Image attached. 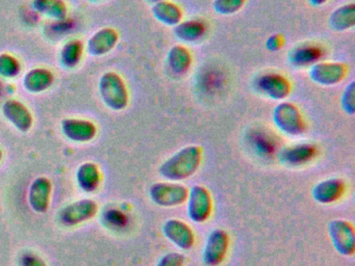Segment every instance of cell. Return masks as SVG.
<instances>
[{
	"label": "cell",
	"instance_id": "cell-1",
	"mask_svg": "<svg viewBox=\"0 0 355 266\" xmlns=\"http://www.w3.org/2000/svg\"><path fill=\"white\" fill-rule=\"evenodd\" d=\"M202 151L198 145H187L166 160L159 174L170 181H180L193 176L201 163Z\"/></svg>",
	"mask_w": 355,
	"mask_h": 266
},
{
	"label": "cell",
	"instance_id": "cell-2",
	"mask_svg": "<svg viewBox=\"0 0 355 266\" xmlns=\"http://www.w3.org/2000/svg\"><path fill=\"white\" fill-rule=\"evenodd\" d=\"M275 126L284 134L297 136L305 130V123L300 110L291 102H280L273 110Z\"/></svg>",
	"mask_w": 355,
	"mask_h": 266
},
{
	"label": "cell",
	"instance_id": "cell-3",
	"mask_svg": "<svg viewBox=\"0 0 355 266\" xmlns=\"http://www.w3.org/2000/svg\"><path fill=\"white\" fill-rule=\"evenodd\" d=\"M347 66L342 62H317L309 69L311 81L323 87L338 85L346 77Z\"/></svg>",
	"mask_w": 355,
	"mask_h": 266
},
{
	"label": "cell",
	"instance_id": "cell-4",
	"mask_svg": "<svg viewBox=\"0 0 355 266\" xmlns=\"http://www.w3.org/2000/svg\"><path fill=\"white\" fill-rule=\"evenodd\" d=\"M330 239L334 249L343 256H351L355 251L354 228L343 220H332L328 226Z\"/></svg>",
	"mask_w": 355,
	"mask_h": 266
},
{
	"label": "cell",
	"instance_id": "cell-5",
	"mask_svg": "<svg viewBox=\"0 0 355 266\" xmlns=\"http://www.w3.org/2000/svg\"><path fill=\"white\" fill-rule=\"evenodd\" d=\"M150 197L162 207L180 205L188 199L189 191L184 185L175 183H155L150 188Z\"/></svg>",
	"mask_w": 355,
	"mask_h": 266
},
{
	"label": "cell",
	"instance_id": "cell-6",
	"mask_svg": "<svg viewBox=\"0 0 355 266\" xmlns=\"http://www.w3.org/2000/svg\"><path fill=\"white\" fill-rule=\"evenodd\" d=\"M188 214L195 222H203L209 218L213 208V202L209 190L205 187L193 186L188 195Z\"/></svg>",
	"mask_w": 355,
	"mask_h": 266
},
{
	"label": "cell",
	"instance_id": "cell-7",
	"mask_svg": "<svg viewBox=\"0 0 355 266\" xmlns=\"http://www.w3.org/2000/svg\"><path fill=\"white\" fill-rule=\"evenodd\" d=\"M230 247V236L221 229L211 231L207 237L203 251V262L209 266H218L222 263Z\"/></svg>",
	"mask_w": 355,
	"mask_h": 266
},
{
	"label": "cell",
	"instance_id": "cell-8",
	"mask_svg": "<svg viewBox=\"0 0 355 266\" xmlns=\"http://www.w3.org/2000/svg\"><path fill=\"white\" fill-rule=\"evenodd\" d=\"M261 93L273 100H284L291 93V82L288 78L277 73H267L257 80Z\"/></svg>",
	"mask_w": 355,
	"mask_h": 266
},
{
	"label": "cell",
	"instance_id": "cell-9",
	"mask_svg": "<svg viewBox=\"0 0 355 266\" xmlns=\"http://www.w3.org/2000/svg\"><path fill=\"white\" fill-rule=\"evenodd\" d=\"M163 233L172 243L182 249H190L194 245L195 236L192 229L178 220H169L164 224Z\"/></svg>",
	"mask_w": 355,
	"mask_h": 266
},
{
	"label": "cell",
	"instance_id": "cell-10",
	"mask_svg": "<svg viewBox=\"0 0 355 266\" xmlns=\"http://www.w3.org/2000/svg\"><path fill=\"white\" fill-rule=\"evenodd\" d=\"M345 191L344 181L328 179L318 183L313 189V197L318 203L330 204L338 201Z\"/></svg>",
	"mask_w": 355,
	"mask_h": 266
},
{
	"label": "cell",
	"instance_id": "cell-11",
	"mask_svg": "<svg viewBox=\"0 0 355 266\" xmlns=\"http://www.w3.org/2000/svg\"><path fill=\"white\" fill-rule=\"evenodd\" d=\"M153 14L162 24L175 27L182 20V10L178 4L169 0L155 2L153 6Z\"/></svg>",
	"mask_w": 355,
	"mask_h": 266
},
{
	"label": "cell",
	"instance_id": "cell-12",
	"mask_svg": "<svg viewBox=\"0 0 355 266\" xmlns=\"http://www.w3.org/2000/svg\"><path fill=\"white\" fill-rule=\"evenodd\" d=\"M167 64L174 74H186L192 64V54L184 46H173L168 52Z\"/></svg>",
	"mask_w": 355,
	"mask_h": 266
},
{
	"label": "cell",
	"instance_id": "cell-13",
	"mask_svg": "<svg viewBox=\"0 0 355 266\" xmlns=\"http://www.w3.org/2000/svg\"><path fill=\"white\" fill-rule=\"evenodd\" d=\"M328 24L336 31L352 28L355 25V4H345L334 10L328 19Z\"/></svg>",
	"mask_w": 355,
	"mask_h": 266
},
{
	"label": "cell",
	"instance_id": "cell-14",
	"mask_svg": "<svg viewBox=\"0 0 355 266\" xmlns=\"http://www.w3.org/2000/svg\"><path fill=\"white\" fill-rule=\"evenodd\" d=\"M321 56V50L315 46L300 45L298 47L292 49L288 55V60L291 64L297 66H305L309 64H313L317 62Z\"/></svg>",
	"mask_w": 355,
	"mask_h": 266
},
{
	"label": "cell",
	"instance_id": "cell-15",
	"mask_svg": "<svg viewBox=\"0 0 355 266\" xmlns=\"http://www.w3.org/2000/svg\"><path fill=\"white\" fill-rule=\"evenodd\" d=\"M174 33L180 41L194 43L203 37L205 33V26L200 21H184L174 27Z\"/></svg>",
	"mask_w": 355,
	"mask_h": 266
},
{
	"label": "cell",
	"instance_id": "cell-16",
	"mask_svg": "<svg viewBox=\"0 0 355 266\" xmlns=\"http://www.w3.org/2000/svg\"><path fill=\"white\" fill-rule=\"evenodd\" d=\"M315 150L311 145H299L295 147L286 149L282 153V159L288 164L298 166V164L305 163L313 159L315 156Z\"/></svg>",
	"mask_w": 355,
	"mask_h": 266
},
{
	"label": "cell",
	"instance_id": "cell-17",
	"mask_svg": "<svg viewBox=\"0 0 355 266\" xmlns=\"http://www.w3.org/2000/svg\"><path fill=\"white\" fill-rule=\"evenodd\" d=\"M245 2L246 0H214L213 8L218 14L228 16L238 12Z\"/></svg>",
	"mask_w": 355,
	"mask_h": 266
},
{
	"label": "cell",
	"instance_id": "cell-18",
	"mask_svg": "<svg viewBox=\"0 0 355 266\" xmlns=\"http://www.w3.org/2000/svg\"><path fill=\"white\" fill-rule=\"evenodd\" d=\"M340 105L343 110L349 116H353L355 114V82L351 81L346 87L344 93L340 98Z\"/></svg>",
	"mask_w": 355,
	"mask_h": 266
},
{
	"label": "cell",
	"instance_id": "cell-19",
	"mask_svg": "<svg viewBox=\"0 0 355 266\" xmlns=\"http://www.w3.org/2000/svg\"><path fill=\"white\" fill-rule=\"evenodd\" d=\"M184 257L180 253H169L161 258L157 266H184Z\"/></svg>",
	"mask_w": 355,
	"mask_h": 266
},
{
	"label": "cell",
	"instance_id": "cell-20",
	"mask_svg": "<svg viewBox=\"0 0 355 266\" xmlns=\"http://www.w3.org/2000/svg\"><path fill=\"white\" fill-rule=\"evenodd\" d=\"M282 46H284V39L280 35H271L266 41V48L271 52L278 51Z\"/></svg>",
	"mask_w": 355,
	"mask_h": 266
},
{
	"label": "cell",
	"instance_id": "cell-21",
	"mask_svg": "<svg viewBox=\"0 0 355 266\" xmlns=\"http://www.w3.org/2000/svg\"><path fill=\"white\" fill-rule=\"evenodd\" d=\"M309 3L311 4V6H323V4H325L326 2L328 1V0H309Z\"/></svg>",
	"mask_w": 355,
	"mask_h": 266
},
{
	"label": "cell",
	"instance_id": "cell-22",
	"mask_svg": "<svg viewBox=\"0 0 355 266\" xmlns=\"http://www.w3.org/2000/svg\"><path fill=\"white\" fill-rule=\"evenodd\" d=\"M153 1L157 2V1H161V0H153Z\"/></svg>",
	"mask_w": 355,
	"mask_h": 266
}]
</instances>
